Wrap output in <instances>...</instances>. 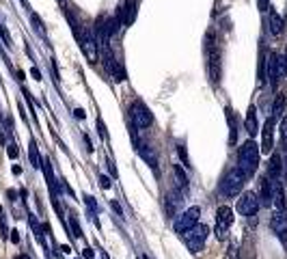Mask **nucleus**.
<instances>
[{"label": "nucleus", "mask_w": 287, "mask_h": 259, "mask_svg": "<svg viewBox=\"0 0 287 259\" xmlns=\"http://www.w3.org/2000/svg\"><path fill=\"white\" fill-rule=\"evenodd\" d=\"M283 173V162H281V155L279 153H270V160H268V177L276 180L279 175Z\"/></svg>", "instance_id": "obj_21"}, {"label": "nucleus", "mask_w": 287, "mask_h": 259, "mask_svg": "<svg viewBox=\"0 0 287 259\" xmlns=\"http://www.w3.org/2000/svg\"><path fill=\"white\" fill-rule=\"evenodd\" d=\"M274 130H276V119L274 117H268V121L263 123L261 128V145H259V151L261 153H272L274 149Z\"/></svg>", "instance_id": "obj_11"}, {"label": "nucleus", "mask_w": 287, "mask_h": 259, "mask_svg": "<svg viewBox=\"0 0 287 259\" xmlns=\"http://www.w3.org/2000/svg\"><path fill=\"white\" fill-rule=\"evenodd\" d=\"M257 196H259L261 205H265V207L272 205V199H270V180H261V192Z\"/></svg>", "instance_id": "obj_23"}, {"label": "nucleus", "mask_w": 287, "mask_h": 259, "mask_svg": "<svg viewBox=\"0 0 287 259\" xmlns=\"http://www.w3.org/2000/svg\"><path fill=\"white\" fill-rule=\"evenodd\" d=\"M177 153H179V158L183 160V167H190V158H188V151L183 145H177Z\"/></svg>", "instance_id": "obj_25"}, {"label": "nucleus", "mask_w": 287, "mask_h": 259, "mask_svg": "<svg viewBox=\"0 0 287 259\" xmlns=\"http://www.w3.org/2000/svg\"><path fill=\"white\" fill-rule=\"evenodd\" d=\"M136 5L138 0H123V3L117 7V11L121 13V19H123V26H132L136 19Z\"/></svg>", "instance_id": "obj_14"}, {"label": "nucleus", "mask_w": 287, "mask_h": 259, "mask_svg": "<svg viewBox=\"0 0 287 259\" xmlns=\"http://www.w3.org/2000/svg\"><path fill=\"white\" fill-rule=\"evenodd\" d=\"M99 186H101V188H104V190H108L110 188V177H108V175H99Z\"/></svg>", "instance_id": "obj_30"}, {"label": "nucleus", "mask_w": 287, "mask_h": 259, "mask_svg": "<svg viewBox=\"0 0 287 259\" xmlns=\"http://www.w3.org/2000/svg\"><path fill=\"white\" fill-rule=\"evenodd\" d=\"M28 155H30V164H33L35 169H39L41 167V158H39V151H37L35 141H30V145H28Z\"/></svg>", "instance_id": "obj_24"}, {"label": "nucleus", "mask_w": 287, "mask_h": 259, "mask_svg": "<svg viewBox=\"0 0 287 259\" xmlns=\"http://www.w3.org/2000/svg\"><path fill=\"white\" fill-rule=\"evenodd\" d=\"M78 46H80L82 52H85V56L91 61V63H97V61H99V46H97V39H95V35L91 33L89 28H80Z\"/></svg>", "instance_id": "obj_6"}, {"label": "nucleus", "mask_w": 287, "mask_h": 259, "mask_svg": "<svg viewBox=\"0 0 287 259\" xmlns=\"http://www.w3.org/2000/svg\"><path fill=\"white\" fill-rule=\"evenodd\" d=\"M270 229L272 233L279 237L283 244H287V212L285 210H276L270 218Z\"/></svg>", "instance_id": "obj_12"}, {"label": "nucleus", "mask_w": 287, "mask_h": 259, "mask_svg": "<svg viewBox=\"0 0 287 259\" xmlns=\"http://www.w3.org/2000/svg\"><path fill=\"white\" fill-rule=\"evenodd\" d=\"M173 177H175V188L183 194V196H186L188 194V175L186 173H183V169L179 167V164H177V167H173Z\"/></svg>", "instance_id": "obj_19"}, {"label": "nucleus", "mask_w": 287, "mask_h": 259, "mask_svg": "<svg viewBox=\"0 0 287 259\" xmlns=\"http://www.w3.org/2000/svg\"><path fill=\"white\" fill-rule=\"evenodd\" d=\"M110 205H112V210H115V212H117L119 216H123V214H121V207H119V203H117L115 199H112V201H110Z\"/></svg>", "instance_id": "obj_38"}, {"label": "nucleus", "mask_w": 287, "mask_h": 259, "mask_svg": "<svg viewBox=\"0 0 287 259\" xmlns=\"http://www.w3.org/2000/svg\"><path fill=\"white\" fill-rule=\"evenodd\" d=\"M181 201H183V194L177 188H173L167 196H164V210H167L169 218H175V216H177V210H179Z\"/></svg>", "instance_id": "obj_15"}, {"label": "nucleus", "mask_w": 287, "mask_h": 259, "mask_svg": "<svg viewBox=\"0 0 287 259\" xmlns=\"http://www.w3.org/2000/svg\"><path fill=\"white\" fill-rule=\"evenodd\" d=\"M0 231H3V235H7V225H5L3 218H0Z\"/></svg>", "instance_id": "obj_41"}, {"label": "nucleus", "mask_w": 287, "mask_h": 259, "mask_svg": "<svg viewBox=\"0 0 287 259\" xmlns=\"http://www.w3.org/2000/svg\"><path fill=\"white\" fill-rule=\"evenodd\" d=\"M0 37H3V41H5V46H7V48H11V37H9L5 24H0Z\"/></svg>", "instance_id": "obj_27"}, {"label": "nucleus", "mask_w": 287, "mask_h": 259, "mask_svg": "<svg viewBox=\"0 0 287 259\" xmlns=\"http://www.w3.org/2000/svg\"><path fill=\"white\" fill-rule=\"evenodd\" d=\"M244 130L249 132V136H251V138L259 132V123H257V108H255V106H251V108H249V112H246Z\"/></svg>", "instance_id": "obj_18"}, {"label": "nucleus", "mask_w": 287, "mask_h": 259, "mask_svg": "<svg viewBox=\"0 0 287 259\" xmlns=\"http://www.w3.org/2000/svg\"><path fill=\"white\" fill-rule=\"evenodd\" d=\"M0 214H3V205H0Z\"/></svg>", "instance_id": "obj_43"}, {"label": "nucleus", "mask_w": 287, "mask_h": 259, "mask_svg": "<svg viewBox=\"0 0 287 259\" xmlns=\"http://www.w3.org/2000/svg\"><path fill=\"white\" fill-rule=\"evenodd\" d=\"M203 50H205V58H208L210 80H212V85H218V80H220V52H218L216 33H214V30H208V35H205Z\"/></svg>", "instance_id": "obj_2"}, {"label": "nucleus", "mask_w": 287, "mask_h": 259, "mask_svg": "<svg viewBox=\"0 0 287 259\" xmlns=\"http://www.w3.org/2000/svg\"><path fill=\"white\" fill-rule=\"evenodd\" d=\"M265 13H268V30H270V35L272 37H281L283 30H285V19L281 17L279 11H274L272 7H270V11H265Z\"/></svg>", "instance_id": "obj_16"}, {"label": "nucleus", "mask_w": 287, "mask_h": 259, "mask_svg": "<svg viewBox=\"0 0 287 259\" xmlns=\"http://www.w3.org/2000/svg\"><path fill=\"white\" fill-rule=\"evenodd\" d=\"M11 242H19V235H17V231H11Z\"/></svg>", "instance_id": "obj_42"}, {"label": "nucleus", "mask_w": 287, "mask_h": 259, "mask_svg": "<svg viewBox=\"0 0 287 259\" xmlns=\"http://www.w3.org/2000/svg\"><path fill=\"white\" fill-rule=\"evenodd\" d=\"M134 147H136V151H138V155H140V158L145 160V162L149 164V167L158 173V158H156V151H153V149L149 147V145H145L142 141H140L138 145H134Z\"/></svg>", "instance_id": "obj_17"}, {"label": "nucleus", "mask_w": 287, "mask_h": 259, "mask_svg": "<svg viewBox=\"0 0 287 259\" xmlns=\"http://www.w3.org/2000/svg\"><path fill=\"white\" fill-rule=\"evenodd\" d=\"M283 112H285V95H283V93H279L276 99H274V104H272V115L270 117H274L276 121H279L283 117Z\"/></svg>", "instance_id": "obj_22"}, {"label": "nucleus", "mask_w": 287, "mask_h": 259, "mask_svg": "<svg viewBox=\"0 0 287 259\" xmlns=\"http://www.w3.org/2000/svg\"><path fill=\"white\" fill-rule=\"evenodd\" d=\"M257 9H259V11H268V9H270V0H257Z\"/></svg>", "instance_id": "obj_32"}, {"label": "nucleus", "mask_w": 287, "mask_h": 259, "mask_svg": "<svg viewBox=\"0 0 287 259\" xmlns=\"http://www.w3.org/2000/svg\"><path fill=\"white\" fill-rule=\"evenodd\" d=\"M259 145L255 143L253 138L244 141L242 147L238 149V169L246 175V177H251V175L257 171L259 167Z\"/></svg>", "instance_id": "obj_1"}, {"label": "nucleus", "mask_w": 287, "mask_h": 259, "mask_svg": "<svg viewBox=\"0 0 287 259\" xmlns=\"http://www.w3.org/2000/svg\"><path fill=\"white\" fill-rule=\"evenodd\" d=\"M85 201H87V205L91 207V210H93V212H97V205H95V199H93V196H91V194H87V196H85Z\"/></svg>", "instance_id": "obj_33"}, {"label": "nucleus", "mask_w": 287, "mask_h": 259, "mask_svg": "<svg viewBox=\"0 0 287 259\" xmlns=\"http://www.w3.org/2000/svg\"><path fill=\"white\" fill-rule=\"evenodd\" d=\"M95 126H97V130H99V136L104 138V141H108V132H106V126H104V121H101L99 117L95 119Z\"/></svg>", "instance_id": "obj_26"}, {"label": "nucleus", "mask_w": 287, "mask_h": 259, "mask_svg": "<svg viewBox=\"0 0 287 259\" xmlns=\"http://www.w3.org/2000/svg\"><path fill=\"white\" fill-rule=\"evenodd\" d=\"M199 216H201V207L199 205H192L188 210H183L175 216L173 221V229H175L177 235H183L188 229H192L194 225H199Z\"/></svg>", "instance_id": "obj_4"}, {"label": "nucleus", "mask_w": 287, "mask_h": 259, "mask_svg": "<svg viewBox=\"0 0 287 259\" xmlns=\"http://www.w3.org/2000/svg\"><path fill=\"white\" fill-rule=\"evenodd\" d=\"M244 184H246V175L238 167H235V169H231V171H227V173L222 175V180L218 184V190H220V194L233 199V196H238L242 192Z\"/></svg>", "instance_id": "obj_3"}, {"label": "nucleus", "mask_w": 287, "mask_h": 259, "mask_svg": "<svg viewBox=\"0 0 287 259\" xmlns=\"http://www.w3.org/2000/svg\"><path fill=\"white\" fill-rule=\"evenodd\" d=\"M82 257H85V259H93V257H95L93 248H85V251H82Z\"/></svg>", "instance_id": "obj_35"}, {"label": "nucleus", "mask_w": 287, "mask_h": 259, "mask_svg": "<svg viewBox=\"0 0 287 259\" xmlns=\"http://www.w3.org/2000/svg\"><path fill=\"white\" fill-rule=\"evenodd\" d=\"M7 155H9V158H17V147H15V145H9V147H7Z\"/></svg>", "instance_id": "obj_34"}, {"label": "nucleus", "mask_w": 287, "mask_h": 259, "mask_svg": "<svg viewBox=\"0 0 287 259\" xmlns=\"http://www.w3.org/2000/svg\"><path fill=\"white\" fill-rule=\"evenodd\" d=\"M30 74H33V78H35V80H41V74H39V69H37V67L30 69Z\"/></svg>", "instance_id": "obj_40"}, {"label": "nucleus", "mask_w": 287, "mask_h": 259, "mask_svg": "<svg viewBox=\"0 0 287 259\" xmlns=\"http://www.w3.org/2000/svg\"><path fill=\"white\" fill-rule=\"evenodd\" d=\"M130 119H132V123H134V128H138V130H147V128H151V123H153V117H151L149 108L140 99H134L130 104Z\"/></svg>", "instance_id": "obj_7"}, {"label": "nucleus", "mask_w": 287, "mask_h": 259, "mask_svg": "<svg viewBox=\"0 0 287 259\" xmlns=\"http://www.w3.org/2000/svg\"><path fill=\"white\" fill-rule=\"evenodd\" d=\"M281 69H283V76H287V50H285V56L281 58Z\"/></svg>", "instance_id": "obj_36"}, {"label": "nucleus", "mask_w": 287, "mask_h": 259, "mask_svg": "<svg viewBox=\"0 0 287 259\" xmlns=\"http://www.w3.org/2000/svg\"><path fill=\"white\" fill-rule=\"evenodd\" d=\"M224 115H227V126H229V145H235L238 143V121H235L233 108L227 106L224 108Z\"/></svg>", "instance_id": "obj_20"}, {"label": "nucleus", "mask_w": 287, "mask_h": 259, "mask_svg": "<svg viewBox=\"0 0 287 259\" xmlns=\"http://www.w3.org/2000/svg\"><path fill=\"white\" fill-rule=\"evenodd\" d=\"M71 231H74V233H71L74 237H82V229H80V225H78L76 218H71Z\"/></svg>", "instance_id": "obj_29"}, {"label": "nucleus", "mask_w": 287, "mask_h": 259, "mask_svg": "<svg viewBox=\"0 0 287 259\" xmlns=\"http://www.w3.org/2000/svg\"><path fill=\"white\" fill-rule=\"evenodd\" d=\"M281 136H283V143L287 147V119H281Z\"/></svg>", "instance_id": "obj_31"}, {"label": "nucleus", "mask_w": 287, "mask_h": 259, "mask_svg": "<svg viewBox=\"0 0 287 259\" xmlns=\"http://www.w3.org/2000/svg\"><path fill=\"white\" fill-rule=\"evenodd\" d=\"M30 19H33V24H35V30H37V33L41 35V37H44V26H41V19H39V15H30Z\"/></svg>", "instance_id": "obj_28"}, {"label": "nucleus", "mask_w": 287, "mask_h": 259, "mask_svg": "<svg viewBox=\"0 0 287 259\" xmlns=\"http://www.w3.org/2000/svg\"><path fill=\"white\" fill-rule=\"evenodd\" d=\"M74 115H76V119H85L87 115H85V110H82V108H76L74 110Z\"/></svg>", "instance_id": "obj_37"}, {"label": "nucleus", "mask_w": 287, "mask_h": 259, "mask_svg": "<svg viewBox=\"0 0 287 259\" xmlns=\"http://www.w3.org/2000/svg\"><path fill=\"white\" fill-rule=\"evenodd\" d=\"M263 67H265V78L272 87L279 85V80L283 76V69H281V56L276 52H268V56L263 58Z\"/></svg>", "instance_id": "obj_10"}, {"label": "nucleus", "mask_w": 287, "mask_h": 259, "mask_svg": "<svg viewBox=\"0 0 287 259\" xmlns=\"http://www.w3.org/2000/svg\"><path fill=\"white\" fill-rule=\"evenodd\" d=\"M85 145H87V149H89V151H93V143H91V138L87 136V134H85Z\"/></svg>", "instance_id": "obj_39"}, {"label": "nucleus", "mask_w": 287, "mask_h": 259, "mask_svg": "<svg viewBox=\"0 0 287 259\" xmlns=\"http://www.w3.org/2000/svg\"><path fill=\"white\" fill-rule=\"evenodd\" d=\"M208 233H210V229L205 225H194L192 229H188L181 237H183V242H186L190 253H201L205 246V240H208Z\"/></svg>", "instance_id": "obj_5"}, {"label": "nucleus", "mask_w": 287, "mask_h": 259, "mask_svg": "<svg viewBox=\"0 0 287 259\" xmlns=\"http://www.w3.org/2000/svg\"><path fill=\"white\" fill-rule=\"evenodd\" d=\"M233 225V210L229 205H220L216 210V229H214V235L218 237V240H224Z\"/></svg>", "instance_id": "obj_8"}, {"label": "nucleus", "mask_w": 287, "mask_h": 259, "mask_svg": "<svg viewBox=\"0 0 287 259\" xmlns=\"http://www.w3.org/2000/svg\"><path fill=\"white\" fill-rule=\"evenodd\" d=\"M259 207H261V203H259L257 192L249 190V192H244L240 199H238V205H235V210H238V214L246 216V218H251V216H255V214L259 212Z\"/></svg>", "instance_id": "obj_9"}, {"label": "nucleus", "mask_w": 287, "mask_h": 259, "mask_svg": "<svg viewBox=\"0 0 287 259\" xmlns=\"http://www.w3.org/2000/svg\"><path fill=\"white\" fill-rule=\"evenodd\" d=\"M270 199H272V205L274 210H285V188H283V182L276 177V180H270Z\"/></svg>", "instance_id": "obj_13"}]
</instances>
